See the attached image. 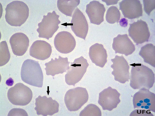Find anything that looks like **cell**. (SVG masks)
Here are the masks:
<instances>
[{
	"label": "cell",
	"mask_w": 155,
	"mask_h": 116,
	"mask_svg": "<svg viewBox=\"0 0 155 116\" xmlns=\"http://www.w3.org/2000/svg\"><path fill=\"white\" fill-rule=\"evenodd\" d=\"M131 72L130 85L134 89L144 88L149 90L155 82V74L152 70L140 63H134Z\"/></svg>",
	"instance_id": "6da1fadb"
},
{
	"label": "cell",
	"mask_w": 155,
	"mask_h": 116,
	"mask_svg": "<svg viewBox=\"0 0 155 116\" xmlns=\"http://www.w3.org/2000/svg\"><path fill=\"white\" fill-rule=\"evenodd\" d=\"M5 11L6 21L13 26H21L25 22L29 15L28 6L20 1H14L8 4L5 8Z\"/></svg>",
	"instance_id": "7a4b0ae2"
},
{
	"label": "cell",
	"mask_w": 155,
	"mask_h": 116,
	"mask_svg": "<svg viewBox=\"0 0 155 116\" xmlns=\"http://www.w3.org/2000/svg\"><path fill=\"white\" fill-rule=\"evenodd\" d=\"M21 76L24 82L35 87H42L43 75L38 61L29 59L25 60L22 66Z\"/></svg>",
	"instance_id": "3957f363"
},
{
	"label": "cell",
	"mask_w": 155,
	"mask_h": 116,
	"mask_svg": "<svg viewBox=\"0 0 155 116\" xmlns=\"http://www.w3.org/2000/svg\"><path fill=\"white\" fill-rule=\"evenodd\" d=\"M88 92L85 88L77 87L68 90L64 96V101L69 110H78L88 101Z\"/></svg>",
	"instance_id": "277c9868"
},
{
	"label": "cell",
	"mask_w": 155,
	"mask_h": 116,
	"mask_svg": "<svg viewBox=\"0 0 155 116\" xmlns=\"http://www.w3.org/2000/svg\"><path fill=\"white\" fill-rule=\"evenodd\" d=\"M32 93L28 87L21 83H18L10 88L7 92L8 98L12 104L17 105L25 106L31 102Z\"/></svg>",
	"instance_id": "5b68a950"
},
{
	"label": "cell",
	"mask_w": 155,
	"mask_h": 116,
	"mask_svg": "<svg viewBox=\"0 0 155 116\" xmlns=\"http://www.w3.org/2000/svg\"><path fill=\"white\" fill-rule=\"evenodd\" d=\"M59 17L54 11L44 15L41 22L38 24L37 31L39 37L47 40L52 37L59 28L58 25L61 23Z\"/></svg>",
	"instance_id": "8992f818"
},
{
	"label": "cell",
	"mask_w": 155,
	"mask_h": 116,
	"mask_svg": "<svg viewBox=\"0 0 155 116\" xmlns=\"http://www.w3.org/2000/svg\"><path fill=\"white\" fill-rule=\"evenodd\" d=\"M70 63V68L65 75V80L68 85L75 86L83 77L89 64L87 60L82 56L76 59L73 62Z\"/></svg>",
	"instance_id": "52a82bcc"
},
{
	"label": "cell",
	"mask_w": 155,
	"mask_h": 116,
	"mask_svg": "<svg viewBox=\"0 0 155 116\" xmlns=\"http://www.w3.org/2000/svg\"><path fill=\"white\" fill-rule=\"evenodd\" d=\"M133 103L134 109H146L155 112V94L146 88L139 89L133 95Z\"/></svg>",
	"instance_id": "ba28073f"
},
{
	"label": "cell",
	"mask_w": 155,
	"mask_h": 116,
	"mask_svg": "<svg viewBox=\"0 0 155 116\" xmlns=\"http://www.w3.org/2000/svg\"><path fill=\"white\" fill-rule=\"evenodd\" d=\"M111 60L113 64L111 67L113 69L111 73L115 80L123 84L128 82L130 78V66L123 56L116 55Z\"/></svg>",
	"instance_id": "9c48e42d"
},
{
	"label": "cell",
	"mask_w": 155,
	"mask_h": 116,
	"mask_svg": "<svg viewBox=\"0 0 155 116\" xmlns=\"http://www.w3.org/2000/svg\"><path fill=\"white\" fill-rule=\"evenodd\" d=\"M129 35L137 45L148 42L150 33L146 22L141 20L130 24Z\"/></svg>",
	"instance_id": "30bf717a"
},
{
	"label": "cell",
	"mask_w": 155,
	"mask_h": 116,
	"mask_svg": "<svg viewBox=\"0 0 155 116\" xmlns=\"http://www.w3.org/2000/svg\"><path fill=\"white\" fill-rule=\"evenodd\" d=\"M120 95L116 89L109 87L99 93L98 103L103 110L111 111L120 102Z\"/></svg>",
	"instance_id": "8fae6325"
},
{
	"label": "cell",
	"mask_w": 155,
	"mask_h": 116,
	"mask_svg": "<svg viewBox=\"0 0 155 116\" xmlns=\"http://www.w3.org/2000/svg\"><path fill=\"white\" fill-rule=\"evenodd\" d=\"M35 109L37 115L52 116L59 111V104L51 97L39 95L35 99Z\"/></svg>",
	"instance_id": "7c38bea8"
},
{
	"label": "cell",
	"mask_w": 155,
	"mask_h": 116,
	"mask_svg": "<svg viewBox=\"0 0 155 116\" xmlns=\"http://www.w3.org/2000/svg\"><path fill=\"white\" fill-rule=\"evenodd\" d=\"M54 44L58 51L62 53L67 54L71 52L74 49L76 42L70 33L64 31L57 34L54 38Z\"/></svg>",
	"instance_id": "4fadbf2b"
},
{
	"label": "cell",
	"mask_w": 155,
	"mask_h": 116,
	"mask_svg": "<svg viewBox=\"0 0 155 116\" xmlns=\"http://www.w3.org/2000/svg\"><path fill=\"white\" fill-rule=\"evenodd\" d=\"M70 23L71 29L76 36L85 40L88 25L85 16L78 7L74 12Z\"/></svg>",
	"instance_id": "5bb4252c"
},
{
	"label": "cell",
	"mask_w": 155,
	"mask_h": 116,
	"mask_svg": "<svg viewBox=\"0 0 155 116\" xmlns=\"http://www.w3.org/2000/svg\"><path fill=\"white\" fill-rule=\"evenodd\" d=\"M119 5V9L125 18L133 19L142 15V5L139 0H123Z\"/></svg>",
	"instance_id": "9a60e30c"
},
{
	"label": "cell",
	"mask_w": 155,
	"mask_h": 116,
	"mask_svg": "<svg viewBox=\"0 0 155 116\" xmlns=\"http://www.w3.org/2000/svg\"><path fill=\"white\" fill-rule=\"evenodd\" d=\"M112 47L115 53H119L127 56L135 51V46L127 34H118L113 39Z\"/></svg>",
	"instance_id": "2e32d148"
},
{
	"label": "cell",
	"mask_w": 155,
	"mask_h": 116,
	"mask_svg": "<svg viewBox=\"0 0 155 116\" xmlns=\"http://www.w3.org/2000/svg\"><path fill=\"white\" fill-rule=\"evenodd\" d=\"M86 7L85 12L91 23L99 25L104 21L106 9L103 4L99 1L93 0L90 2Z\"/></svg>",
	"instance_id": "e0dca14e"
},
{
	"label": "cell",
	"mask_w": 155,
	"mask_h": 116,
	"mask_svg": "<svg viewBox=\"0 0 155 116\" xmlns=\"http://www.w3.org/2000/svg\"><path fill=\"white\" fill-rule=\"evenodd\" d=\"M9 42L13 52L15 55H23L27 50L29 41L27 36L21 32L15 33L11 37Z\"/></svg>",
	"instance_id": "ac0fdd59"
},
{
	"label": "cell",
	"mask_w": 155,
	"mask_h": 116,
	"mask_svg": "<svg viewBox=\"0 0 155 116\" xmlns=\"http://www.w3.org/2000/svg\"><path fill=\"white\" fill-rule=\"evenodd\" d=\"M70 63L67 57L62 58L59 56L58 59L55 58L54 59L52 58L51 61L45 64L46 74L54 76L56 74L67 72L70 68Z\"/></svg>",
	"instance_id": "d6986e66"
},
{
	"label": "cell",
	"mask_w": 155,
	"mask_h": 116,
	"mask_svg": "<svg viewBox=\"0 0 155 116\" xmlns=\"http://www.w3.org/2000/svg\"><path fill=\"white\" fill-rule=\"evenodd\" d=\"M52 49L50 44L42 40L34 41L30 49V54L32 57L38 59L44 60L50 56Z\"/></svg>",
	"instance_id": "ffe728a7"
},
{
	"label": "cell",
	"mask_w": 155,
	"mask_h": 116,
	"mask_svg": "<svg viewBox=\"0 0 155 116\" xmlns=\"http://www.w3.org/2000/svg\"><path fill=\"white\" fill-rule=\"evenodd\" d=\"M89 54L92 62L97 66L103 68L107 62V51L101 44L96 43L92 45Z\"/></svg>",
	"instance_id": "44dd1931"
},
{
	"label": "cell",
	"mask_w": 155,
	"mask_h": 116,
	"mask_svg": "<svg viewBox=\"0 0 155 116\" xmlns=\"http://www.w3.org/2000/svg\"><path fill=\"white\" fill-rule=\"evenodd\" d=\"M155 46L150 43L141 48L139 55L143 58L144 61L155 67Z\"/></svg>",
	"instance_id": "7402d4cb"
},
{
	"label": "cell",
	"mask_w": 155,
	"mask_h": 116,
	"mask_svg": "<svg viewBox=\"0 0 155 116\" xmlns=\"http://www.w3.org/2000/svg\"><path fill=\"white\" fill-rule=\"evenodd\" d=\"M80 0H58L57 5L59 10L65 15L71 17L73 11L79 4Z\"/></svg>",
	"instance_id": "603a6c76"
},
{
	"label": "cell",
	"mask_w": 155,
	"mask_h": 116,
	"mask_svg": "<svg viewBox=\"0 0 155 116\" xmlns=\"http://www.w3.org/2000/svg\"><path fill=\"white\" fill-rule=\"evenodd\" d=\"M121 14L119 10L116 6H112L108 9L106 15L107 21L110 24L118 23L120 19Z\"/></svg>",
	"instance_id": "cb8c5ba5"
},
{
	"label": "cell",
	"mask_w": 155,
	"mask_h": 116,
	"mask_svg": "<svg viewBox=\"0 0 155 116\" xmlns=\"http://www.w3.org/2000/svg\"><path fill=\"white\" fill-rule=\"evenodd\" d=\"M10 57V54L6 42H1L0 44V66L6 64L9 61Z\"/></svg>",
	"instance_id": "d4e9b609"
},
{
	"label": "cell",
	"mask_w": 155,
	"mask_h": 116,
	"mask_svg": "<svg viewBox=\"0 0 155 116\" xmlns=\"http://www.w3.org/2000/svg\"><path fill=\"white\" fill-rule=\"evenodd\" d=\"M101 113L100 109L96 105L90 104L82 110L79 116H101Z\"/></svg>",
	"instance_id": "484cf974"
},
{
	"label": "cell",
	"mask_w": 155,
	"mask_h": 116,
	"mask_svg": "<svg viewBox=\"0 0 155 116\" xmlns=\"http://www.w3.org/2000/svg\"><path fill=\"white\" fill-rule=\"evenodd\" d=\"M144 9L145 12L149 15L152 11L155 8V0H143Z\"/></svg>",
	"instance_id": "4316f807"
},
{
	"label": "cell",
	"mask_w": 155,
	"mask_h": 116,
	"mask_svg": "<svg viewBox=\"0 0 155 116\" xmlns=\"http://www.w3.org/2000/svg\"><path fill=\"white\" fill-rule=\"evenodd\" d=\"M130 116H154L150 111L148 110L136 109L132 111Z\"/></svg>",
	"instance_id": "83f0119b"
},
{
	"label": "cell",
	"mask_w": 155,
	"mask_h": 116,
	"mask_svg": "<svg viewBox=\"0 0 155 116\" xmlns=\"http://www.w3.org/2000/svg\"><path fill=\"white\" fill-rule=\"evenodd\" d=\"M28 116L27 113L24 110L19 108H13L9 112L8 116Z\"/></svg>",
	"instance_id": "f1b7e54d"
},
{
	"label": "cell",
	"mask_w": 155,
	"mask_h": 116,
	"mask_svg": "<svg viewBox=\"0 0 155 116\" xmlns=\"http://www.w3.org/2000/svg\"><path fill=\"white\" fill-rule=\"evenodd\" d=\"M120 24L121 26L126 27L128 24V20L124 18L121 19L120 21Z\"/></svg>",
	"instance_id": "f546056e"
},
{
	"label": "cell",
	"mask_w": 155,
	"mask_h": 116,
	"mask_svg": "<svg viewBox=\"0 0 155 116\" xmlns=\"http://www.w3.org/2000/svg\"><path fill=\"white\" fill-rule=\"evenodd\" d=\"M105 2L108 6L116 4L117 3L118 0H102Z\"/></svg>",
	"instance_id": "4dcf8cb0"
}]
</instances>
